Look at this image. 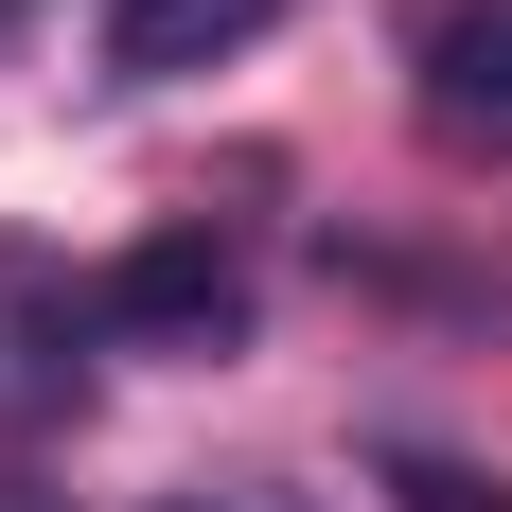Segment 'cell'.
<instances>
[{
  "instance_id": "2",
  "label": "cell",
  "mask_w": 512,
  "mask_h": 512,
  "mask_svg": "<svg viewBox=\"0 0 512 512\" xmlns=\"http://www.w3.org/2000/svg\"><path fill=\"white\" fill-rule=\"evenodd\" d=\"M407 71H424V124L460 159H512V0H442Z\"/></svg>"
},
{
  "instance_id": "3",
  "label": "cell",
  "mask_w": 512,
  "mask_h": 512,
  "mask_svg": "<svg viewBox=\"0 0 512 512\" xmlns=\"http://www.w3.org/2000/svg\"><path fill=\"white\" fill-rule=\"evenodd\" d=\"M301 0H106V89H177V71H230L248 36H283Z\"/></svg>"
},
{
  "instance_id": "5",
  "label": "cell",
  "mask_w": 512,
  "mask_h": 512,
  "mask_svg": "<svg viewBox=\"0 0 512 512\" xmlns=\"http://www.w3.org/2000/svg\"><path fill=\"white\" fill-rule=\"evenodd\" d=\"M159 512H283V495H159Z\"/></svg>"
},
{
  "instance_id": "6",
  "label": "cell",
  "mask_w": 512,
  "mask_h": 512,
  "mask_svg": "<svg viewBox=\"0 0 512 512\" xmlns=\"http://www.w3.org/2000/svg\"><path fill=\"white\" fill-rule=\"evenodd\" d=\"M0 512H36V495H18V477H0Z\"/></svg>"
},
{
  "instance_id": "7",
  "label": "cell",
  "mask_w": 512,
  "mask_h": 512,
  "mask_svg": "<svg viewBox=\"0 0 512 512\" xmlns=\"http://www.w3.org/2000/svg\"><path fill=\"white\" fill-rule=\"evenodd\" d=\"M0 18H36V0H0Z\"/></svg>"
},
{
  "instance_id": "1",
  "label": "cell",
  "mask_w": 512,
  "mask_h": 512,
  "mask_svg": "<svg viewBox=\"0 0 512 512\" xmlns=\"http://www.w3.org/2000/svg\"><path fill=\"white\" fill-rule=\"evenodd\" d=\"M89 336H106V354H248V248L142 230V248L89 283Z\"/></svg>"
},
{
  "instance_id": "4",
  "label": "cell",
  "mask_w": 512,
  "mask_h": 512,
  "mask_svg": "<svg viewBox=\"0 0 512 512\" xmlns=\"http://www.w3.org/2000/svg\"><path fill=\"white\" fill-rule=\"evenodd\" d=\"M371 477H389V512H512V495H495L477 460H424V442H389Z\"/></svg>"
}]
</instances>
